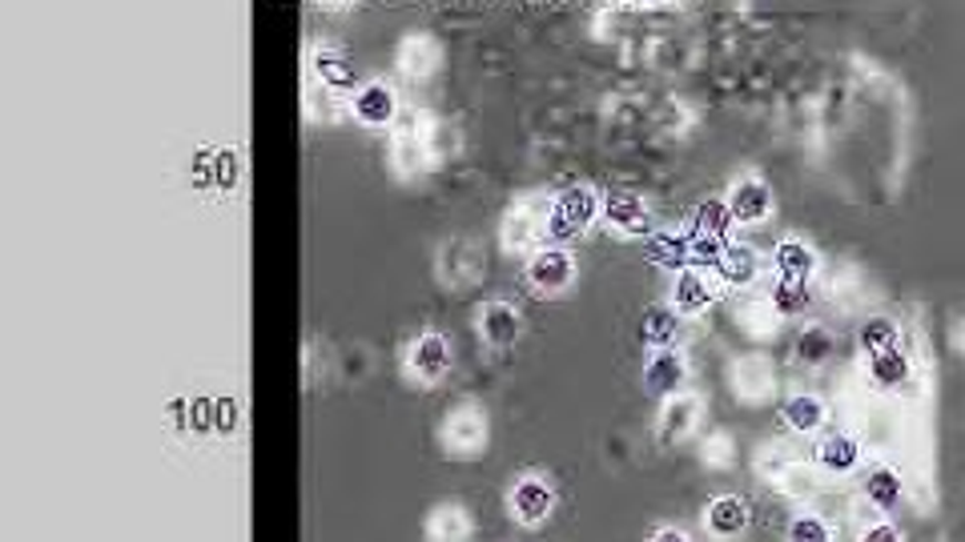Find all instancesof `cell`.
I'll return each mask as SVG.
<instances>
[{"label": "cell", "instance_id": "obj_1", "mask_svg": "<svg viewBox=\"0 0 965 542\" xmlns=\"http://www.w3.org/2000/svg\"><path fill=\"white\" fill-rule=\"evenodd\" d=\"M575 273H579V265L564 246H543L527 261V285L535 293H564L575 282Z\"/></svg>", "mask_w": 965, "mask_h": 542}, {"label": "cell", "instance_id": "obj_2", "mask_svg": "<svg viewBox=\"0 0 965 542\" xmlns=\"http://www.w3.org/2000/svg\"><path fill=\"white\" fill-rule=\"evenodd\" d=\"M599 206L604 197H596L592 189H567V194L555 197L552 206V233L560 238H572V233H584L592 221H599Z\"/></svg>", "mask_w": 965, "mask_h": 542}, {"label": "cell", "instance_id": "obj_3", "mask_svg": "<svg viewBox=\"0 0 965 542\" xmlns=\"http://www.w3.org/2000/svg\"><path fill=\"white\" fill-rule=\"evenodd\" d=\"M599 217H604V226H612L616 233H624V238H648L651 233V213L648 206H644V197L628 194V189L604 194Z\"/></svg>", "mask_w": 965, "mask_h": 542}, {"label": "cell", "instance_id": "obj_4", "mask_svg": "<svg viewBox=\"0 0 965 542\" xmlns=\"http://www.w3.org/2000/svg\"><path fill=\"white\" fill-rule=\"evenodd\" d=\"M507 507H511V514L523 522V527H540V522L552 519V510H555L552 482H547V478H540V475L520 478V482L511 487V494H507Z\"/></svg>", "mask_w": 965, "mask_h": 542}, {"label": "cell", "instance_id": "obj_5", "mask_svg": "<svg viewBox=\"0 0 965 542\" xmlns=\"http://www.w3.org/2000/svg\"><path fill=\"white\" fill-rule=\"evenodd\" d=\"M684 382H688V358H684V350L664 346L644 362V390L656 394V398L668 402L676 398V394H684Z\"/></svg>", "mask_w": 965, "mask_h": 542}, {"label": "cell", "instance_id": "obj_6", "mask_svg": "<svg viewBox=\"0 0 965 542\" xmlns=\"http://www.w3.org/2000/svg\"><path fill=\"white\" fill-rule=\"evenodd\" d=\"M725 201H728L732 221H740V226H760V221H769L772 213V189L760 181V177H740V181H732Z\"/></svg>", "mask_w": 965, "mask_h": 542}, {"label": "cell", "instance_id": "obj_7", "mask_svg": "<svg viewBox=\"0 0 965 542\" xmlns=\"http://www.w3.org/2000/svg\"><path fill=\"white\" fill-rule=\"evenodd\" d=\"M752 510L740 494H720L705 507V531L712 534L716 542H732L749 531Z\"/></svg>", "mask_w": 965, "mask_h": 542}, {"label": "cell", "instance_id": "obj_8", "mask_svg": "<svg viewBox=\"0 0 965 542\" xmlns=\"http://www.w3.org/2000/svg\"><path fill=\"white\" fill-rule=\"evenodd\" d=\"M913 378V366H910V354L905 350H885V354H873V358H865V382L873 386V390L881 394H897L905 390Z\"/></svg>", "mask_w": 965, "mask_h": 542}, {"label": "cell", "instance_id": "obj_9", "mask_svg": "<svg viewBox=\"0 0 965 542\" xmlns=\"http://www.w3.org/2000/svg\"><path fill=\"white\" fill-rule=\"evenodd\" d=\"M479 334H483V342H487V346H495V350L515 346V342H520V334H523L520 310H515V305H507V302L483 305V310H479Z\"/></svg>", "mask_w": 965, "mask_h": 542}, {"label": "cell", "instance_id": "obj_10", "mask_svg": "<svg viewBox=\"0 0 965 542\" xmlns=\"http://www.w3.org/2000/svg\"><path fill=\"white\" fill-rule=\"evenodd\" d=\"M696 423H700V398H696V394H676V398L664 402L656 434H660L664 446H673V442H684V438L696 430Z\"/></svg>", "mask_w": 965, "mask_h": 542}, {"label": "cell", "instance_id": "obj_11", "mask_svg": "<svg viewBox=\"0 0 965 542\" xmlns=\"http://www.w3.org/2000/svg\"><path fill=\"white\" fill-rule=\"evenodd\" d=\"M772 265H777V278H784V282L809 285L821 261H817L813 246H804L801 238H781L777 250H772Z\"/></svg>", "mask_w": 965, "mask_h": 542}, {"label": "cell", "instance_id": "obj_12", "mask_svg": "<svg viewBox=\"0 0 965 542\" xmlns=\"http://www.w3.org/2000/svg\"><path fill=\"white\" fill-rule=\"evenodd\" d=\"M716 302V290L700 270H680L676 273V285H673V310L680 317H696L705 314L708 305Z\"/></svg>", "mask_w": 965, "mask_h": 542}, {"label": "cell", "instance_id": "obj_13", "mask_svg": "<svg viewBox=\"0 0 965 542\" xmlns=\"http://www.w3.org/2000/svg\"><path fill=\"white\" fill-rule=\"evenodd\" d=\"M451 369V346H446V337L439 334H423V337H414V346H411V374L414 378H423L427 386L431 382H439Z\"/></svg>", "mask_w": 965, "mask_h": 542}, {"label": "cell", "instance_id": "obj_14", "mask_svg": "<svg viewBox=\"0 0 965 542\" xmlns=\"http://www.w3.org/2000/svg\"><path fill=\"white\" fill-rule=\"evenodd\" d=\"M355 117L362 121V125H370V129H379V125H391L394 121V93L391 85H382V81H370V85H362L355 93Z\"/></svg>", "mask_w": 965, "mask_h": 542}, {"label": "cell", "instance_id": "obj_15", "mask_svg": "<svg viewBox=\"0 0 965 542\" xmlns=\"http://www.w3.org/2000/svg\"><path fill=\"white\" fill-rule=\"evenodd\" d=\"M861 462V442L853 434H824L817 442V467L829 475H853Z\"/></svg>", "mask_w": 965, "mask_h": 542}, {"label": "cell", "instance_id": "obj_16", "mask_svg": "<svg viewBox=\"0 0 965 542\" xmlns=\"http://www.w3.org/2000/svg\"><path fill=\"white\" fill-rule=\"evenodd\" d=\"M836 354V337H833V330H829V325H804L801 334L792 337V358L801 362V366H809V369H817V366H824V362L833 358Z\"/></svg>", "mask_w": 965, "mask_h": 542}, {"label": "cell", "instance_id": "obj_17", "mask_svg": "<svg viewBox=\"0 0 965 542\" xmlns=\"http://www.w3.org/2000/svg\"><path fill=\"white\" fill-rule=\"evenodd\" d=\"M716 273H720V285H728V290H745V285L757 282V273H760L757 250H749V246H728L720 265H716Z\"/></svg>", "mask_w": 965, "mask_h": 542}, {"label": "cell", "instance_id": "obj_18", "mask_svg": "<svg viewBox=\"0 0 965 542\" xmlns=\"http://www.w3.org/2000/svg\"><path fill=\"white\" fill-rule=\"evenodd\" d=\"M676 330H680V314L673 310V302H656V305H648V310H644V322H640L644 346H651V350L673 346Z\"/></svg>", "mask_w": 965, "mask_h": 542}, {"label": "cell", "instance_id": "obj_19", "mask_svg": "<svg viewBox=\"0 0 965 542\" xmlns=\"http://www.w3.org/2000/svg\"><path fill=\"white\" fill-rule=\"evenodd\" d=\"M861 490H865V499L873 502L877 510H893V507H901V499H905V482H901V475L893 467L865 470V478H861Z\"/></svg>", "mask_w": 965, "mask_h": 542}, {"label": "cell", "instance_id": "obj_20", "mask_svg": "<svg viewBox=\"0 0 965 542\" xmlns=\"http://www.w3.org/2000/svg\"><path fill=\"white\" fill-rule=\"evenodd\" d=\"M781 418L789 430L817 434L824 426V418H829V410H824V402L817 398V394H792V398L781 406Z\"/></svg>", "mask_w": 965, "mask_h": 542}, {"label": "cell", "instance_id": "obj_21", "mask_svg": "<svg viewBox=\"0 0 965 542\" xmlns=\"http://www.w3.org/2000/svg\"><path fill=\"white\" fill-rule=\"evenodd\" d=\"M446 434H451L455 450H479L483 438H487V423H483V414L479 410H459V414H451Z\"/></svg>", "mask_w": 965, "mask_h": 542}, {"label": "cell", "instance_id": "obj_22", "mask_svg": "<svg viewBox=\"0 0 965 542\" xmlns=\"http://www.w3.org/2000/svg\"><path fill=\"white\" fill-rule=\"evenodd\" d=\"M858 346L865 358L885 354V350L897 346V325H893L890 317H869V322H861V330H858Z\"/></svg>", "mask_w": 965, "mask_h": 542}, {"label": "cell", "instance_id": "obj_23", "mask_svg": "<svg viewBox=\"0 0 965 542\" xmlns=\"http://www.w3.org/2000/svg\"><path fill=\"white\" fill-rule=\"evenodd\" d=\"M769 302H772V314L797 317V314H804V305H809V285L777 278V285H772V293H769Z\"/></svg>", "mask_w": 965, "mask_h": 542}, {"label": "cell", "instance_id": "obj_24", "mask_svg": "<svg viewBox=\"0 0 965 542\" xmlns=\"http://www.w3.org/2000/svg\"><path fill=\"white\" fill-rule=\"evenodd\" d=\"M692 221H696V233H705V238H720V241H725L728 229L737 226V221H732V213H728V201H705V206L692 213Z\"/></svg>", "mask_w": 965, "mask_h": 542}, {"label": "cell", "instance_id": "obj_25", "mask_svg": "<svg viewBox=\"0 0 965 542\" xmlns=\"http://www.w3.org/2000/svg\"><path fill=\"white\" fill-rule=\"evenodd\" d=\"M784 542H833V531H829V522L821 514H797L789 522Z\"/></svg>", "mask_w": 965, "mask_h": 542}, {"label": "cell", "instance_id": "obj_26", "mask_svg": "<svg viewBox=\"0 0 965 542\" xmlns=\"http://www.w3.org/2000/svg\"><path fill=\"white\" fill-rule=\"evenodd\" d=\"M315 69H318V76H322L326 85H335V88L355 85V69H350L347 61H342V56H335V53H318Z\"/></svg>", "mask_w": 965, "mask_h": 542}, {"label": "cell", "instance_id": "obj_27", "mask_svg": "<svg viewBox=\"0 0 965 542\" xmlns=\"http://www.w3.org/2000/svg\"><path fill=\"white\" fill-rule=\"evenodd\" d=\"M466 539V519L459 514V507H446L434 519V542H463Z\"/></svg>", "mask_w": 965, "mask_h": 542}, {"label": "cell", "instance_id": "obj_28", "mask_svg": "<svg viewBox=\"0 0 965 542\" xmlns=\"http://www.w3.org/2000/svg\"><path fill=\"white\" fill-rule=\"evenodd\" d=\"M540 233H543V226L535 221L532 213H515V217H511V226H507V246H520V250H523V246H532Z\"/></svg>", "mask_w": 965, "mask_h": 542}, {"label": "cell", "instance_id": "obj_29", "mask_svg": "<svg viewBox=\"0 0 965 542\" xmlns=\"http://www.w3.org/2000/svg\"><path fill=\"white\" fill-rule=\"evenodd\" d=\"M720 258H725V241L696 233V241L688 246V261H696V265H720Z\"/></svg>", "mask_w": 965, "mask_h": 542}, {"label": "cell", "instance_id": "obj_30", "mask_svg": "<svg viewBox=\"0 0 965 542\" xmlns=\"http://www.w3.org/2000/svg\"><path fill=\"white\" fill-rule=\"evenodd\" d=\"M861 542H905V534L893 527V522H873L861 531Z\"/></svg>", "mask_w": 965, "mask_h": 542}, {"label": "cell", "instance_id": "obj_31", "mask_svg": "<svg viewBox=\"0 0 965 542\" xmlns=\"http://www.w3.org/2000/svg\"><path fill=\"white\" fill-rule=\"evenodd\" d=\"M728 458H732L728 438H712V442H705V462H720V467H725Z\"/></svg>", "mask_w": 965, "mask_h": 542}, {"label": "cell", "instance_id": "obj_32", "mask_svg": "<svg viewBox=\"0 0 965 542\" xmlns=\"http://www.w3.org/2000/svg\"><path fill=\"white\" fill-rule=\"evenodd\" d=\"M651 542H692L684 531H676V527H660V531L651 534Z\"/></svg>", "mask_w": 965, "mask_h": 542}, {"label": "cell", "instance_id": "obj_33", "mask_svg": "<svg viewBox=\"0 0 965 542\" xmlns=\"http://www.w3.org/2000/svg\"><path fill=\"white\" fill-rule=\"evenodd\" d=\"M954 346H957V350H962V354H965V314H962V317H957V322H954Z\"/></svg>", "mask_w": 965, "mask_h": 542}]
</instances>
